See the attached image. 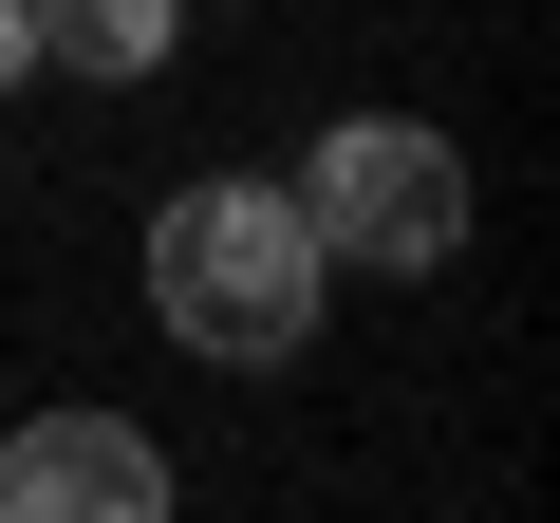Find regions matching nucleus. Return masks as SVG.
<instances>
[{"label":"nucleus","mask_w":560,"mask_h":523,"mask_svg":"<svg viewBox=\"0 0 560 523\" xmlns=\"http://www.w3.org/2000/svg\"><path fill=\"white\" fill-rule=\"evenodd\" d=\"M318 224H300V187H261V168H206V187H168L150 206V318L206 356V374H280L318 337Z\"/></svg>","instance_id":"1"},{"label":"nucleus","mask_w":560,"mask_h":523,"mask_svg":"<svg viewBox=\"0 0 560 523\" xmlns=\"http://www.w3.org/2000/svg\"><path fill=\"white\" fill-rule=\"evenodd\" d=\"M38 57L131 94V75H168V57H187V0H38Z\"/></svg>","instance_id":"4"},{"label":"nucleus","mask_w":560,"mask_h":523,"mask_svg":"<svg viewBox=\"0 0 560 523\" xmlns=\"http://www.w3.org/2000/svg\"><path fill=\"white\" fill-rule=\"evenodd\" d=\"M300 224L318 262H374V281H448V243H467V150L430 113H337L300 150Z\"/></svg>","instance_id":"2"},{"label":"nucleus","mask_w":560,"mask_h":523,"mask_svg":"<svg viewBox=\"0 0 560 523\" xmlns=\"http://www.w3.org/2000/svg\"><path fill=\"white\" fill-rule=\"evenodd\" d=\"M0 523H168V449L131 411H38L0 430Z\"/></svg>","instance_id":"3"},{"label":"nucleus","mask_w":560,"mask_h":523,"mask_svg":"<svg viewBox=\"0 0 560 523\" xmlns=\"http://www.w3.org/2000/svg\"><path fill=\"white\" fill-rule=\"evenodd\" d=\"M38 75V0H0V94H20Z\"/></svg>","instance_id":"5"}]
</instances>
